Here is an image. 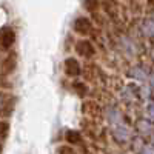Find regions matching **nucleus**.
Masks as SVG:
<instances>
[{
	"label": "nucleus",
	"instance_id": "nucleus-1",
	"mask_svg": "<svg viewBox=\"0 0 154 154\" xmlns=\"http://www.w3.org/2000/svg\"><path fill=\"white\" fill-rule=\"evenodd\" d=\"M75 51L80 57H85V59H91L96 54L94 45L89 40H79L75 43Z\"/></svg>",
	"mask_w": 154,
	"mask_h": 154
},
{
	"label": "nucleus",
	"instance_id": "nucleus-10",
	"mask_svg": "<svg viewBox=\"0 0 154 154\" xmlns=\"http://www.w3.org/2000/svg\"><path fill=\"white\" fill-rule=\"evenodd\" d=\"M9 131V123L5 120H0V137L6 136V133Z\"/></svg>",
	"mask_w": 154,
	"mask_h": 154
},
{
	"label": "nucleus",
	"instance_id": "nucleus-2",
	"mask_svg": "<svg viewBox=\"0 0 154 154\" xmlns=\"http://www.w3.org/2000/svg\"><path fill=\"white\" fill-rule=\"evenodd\" d=\"M72 28H74L75 32H79V34H82V35H86L88 32H91L93 23H91V20H89L88 17H77V19L74 20Z\"/></svg>",
	"mask_w": 154,
	"mask_h": 154
},
{
	"label": "nucleus",
	"instance_id": "nucleus-8",
	"mask_svg": "<svg viewBox=\"0 0 154 154\" xmlns=\"http://www.w3.org/2000/svg\"><path fill=\"white\" fill-rule=\"evenodd\" d=\"M83 6L88 12H96L99 9V0H83Z\"/></svg>",
	"mask_w": 154,
	"mask_h": 154
},
{
	"label": "nucleus",
	"instance_id": "nucleus-4",
	"mask_svg": "<svg viewBox=\"0 0 154 154\" xmlns=\"http://www.w3.org/2000/svg\"><path fill=\"white\" fill-rule=\"evenodd\" d=\"M65 72L69 77H75V75L80 74V65H79V62H77V59L68 57L65 60Z\"/></svg>",
	"mask_w": 154,
	"mask_h": 154
},
{
	"label": "nucleus",
	"instance_id": "nucleus-11",
	"mask_svg": "<svg viewBox=\"0 0 154 154\" xmlns=\"http://www.w3.org/2000/svg\"><path fill=\"white\" fill-rule=\"evenodd\" d=\"M2 151H3V146H2V143H0V154H2Z\"/></svg>",
	"mask_w": 154,
	"mask_h": 154
},
{
	"label": "nucleus",
	"instance_id": "nucleus-3",
	"mask_svg": "<svg viewBox=\"0 0 154 154\" xmlns=\"http://www.w3.org/2000/svg\"><path fill=\"white\" fill-rule=\"evenodd\" d=\"M14 42H16V32L12 29L6 28V29H3L2 32H0V46H2L3 49H9L12 45H14Z\"/></svg>",
	"mask_w": 154,
	"mask_h": 154
},
{
	"label": "nucleus",
	"instance_id": "nucleus-5",
	"mask_svg": "<svg viewBox=\"0 0 154 154\" xmlns=\"http://www.w3.org/2000/svg\"><path fill=\"white\" fill-rule=\"evenodd\" d=\"M14 68H16V54H9L2 63V69H3V72L9 74L14 71Z\"/></svg>",
	"mask_w": 154,
	"mask_h": 154
},
{
	"label": "nucleus",
	"instance_id": "nucleus-7",
	"mask_svg": "<svg viewBox=\"0 0 154 154\" xmlns=\"http://www.w3.org/2000/svg\"><path fill=\"white\" fill-rule=\"evenodd\" d=\"M72 88H74V91L77 96H80V97H85L88 94V86L83 83V82H74L72 83Z\"/></svg>",
	"mask_w": 154,
	"mask_h": 154
},
{
	"label": "nucleus",
	"instance_id": "nucleus-6",
	"mask_svg": "<svg viewBox=\"0 0 154 154\" xmlns=\"http://www.w3.org/2000/svg\"><path fill=\"white\" fill-rule=\"evenodd\" d=\"M66 142L71 145H77L82 142V134L79 131H68L66 133Z\"/></svg>",
	"mask_w": 154,
	"mask_h": 154
},
{
	"label": "nucleus",
	"instance_id": "nucleus-9",
	"mask_svg": "<svg viewBox=\"0 0 154 154\" xmlns=\"http://www.w3.org/2000/svg\"><path fill=\"white\" fill-rule=\"evenodd\" d=\"M57 152H59V154H77L75 149H74L72 146H69V145H62V146H59Z\"/></svg>",
	"mask_w": 154,
	"mask_h": 154
}]
</instances>
